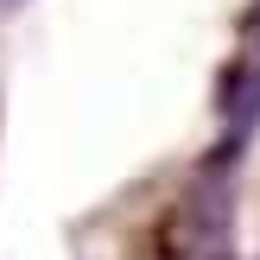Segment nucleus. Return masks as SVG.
I'll return each mask as SVG.
<instances>
[{"instance_id":"nucleus-1","label":"nucleus","mask_w":260,"mask_h":260,"mask_svg":"<svg viewBox=\"0 0 260 260\" xmlns=\"http://www.w3.org/2000/svg\"><path fill=\"white\" fill-rule=\"evenodd\" d=\"M229 222H235V178L229 172H197L190 178V190H184V203L172 210V254H184V260H203V254H222V235H229Z\"/></svg>"},{"instance_id":"nucleus-2","label":"nucleus","mask_w":260,"mask_h":260,"mask_svg":"<svg viewBox=\"0 0 260 260\" xmlns=\"http://www.w3.org/2000/svg\"><path fill=\"white\" fill-rule=\"evenodd\" d=\"M216 114H222V127H229V146H241L260 127V0L241 13V45H235V57L222 63Z\"/></svg>"},{"instance_id":"nucleus-3","label":"nucleus","mask_w":260,"mask_h":260,"mask_svg":"<svg viewBox=\"0 0 260 260\" xmlns=\"http://www.w3.org/2000/svg\"><path fill=\"white\" fill-rule=\"evenodd\" d=\"M203 260H229V254H203Z\"/></svg>"}]
</instances>
